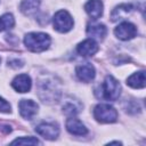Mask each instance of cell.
Masks as SVG:
<instances>
[{
    "label": "cell",
    "mask_w": 146,
    "mask_h": 146,
    "mask_svg": "<svg viewBox=\"0 0 146 146\" xmlns=\"http://www.w3.org/2000/svg\"><path fill=\"white\" fill-rule=\"evenodd\" d=\"M120 92H121V86L112 75H107L104 82L95 91L97 98L108 102L116 100L120 96Z\"/></svg>",
    "instance_id": "6da1fadb"
},
{
    "label": "cell",
    "mask_w": 146,
    "mask_h": 146,
    "mask_svg": "<svg viewBox=\"0 0 146 146\" xmlns=\"http://www.w3.org/2000/svg\"><path fill=\"white\" fill-rule=\"evenodd\" d=\"M50 36L46 33L41 32H32L27 33L24 36V43L26 48L33 52H41L50 46Z\"/></svg>",
    "instance_id": "7a4b0ae2"
},
{
    "label": "cell",
    "mask_w": 146,
    "mask_h": 146,
    "mask_svg": "<svg viewBox=\"0 0 146 146\" xmlns=\"http://www.w3.org/2000/svg\"><path fill=\"white\" fill-rule=\"evenodd\" d=\"M38 92H39V97L42 99V102H57L59 99V95L60 91L57 87V84L55 83V81L46 79V80H40L38 83Z\"/></svg>",
    "instance_id": "3957f363"
},
{
    "label": "cell",
    "mask_w": 146,
    "mask_h": 146,
    "mask_svg": "<svg viewBox=\"0 0 146 146\" xmlns=\"http://www.w3.org/2000/svg\"><path fill=\"white\" fill-rule=\"evenodd\" d=\"M94 117L100 123H113L117 119V112L108 104H98L94 108Z\"/></svg>",
    "instance_id": "277c9868"
},
{
    "label": "cell",
    "mask_w": 146,
    "mask_h": 146,
    "mask_svg": "<svg viewBox=\"0 0 146 146\" xmlns=\"http://www.w3.org/2000/svg\"><path fill=\"white\" fill-rule=\"evenodd\" d=\"M52 24L56 31L60 33H65L73 27V18L66 10H59L54 15Z\"/></svg>",
    "instance_id": "5b68a950"
},
{
    "label": "cell",
    "mask_w": 146,
    "mask_h": 146,
    "mask_svg": "<svg viewBox=\"0 0 146 146\" xmlns=\"http://www.w3.org/2000/svg\"><path fill=\"white\" fill-rule=\"evenodd\" d=\"M114 34L116 35L117 39L127 41V40H130V39L136 36L137 27L132 23H130V22H122L121 24H119L115 27Z\"/></svg>",
    "instance_id": "8992f818"
},
{
    "label": "cell",
    "mask_w": 146,
    "mask_h": 146,
    "mask_svg": "<svg viewBox=\"0 0 146 146\" xmlns=\"http://www.w3.org/2000/svg\"><path fill=\"white\" fill-rule=\"evenodd\" d=\"M35 131L36 133H39L40 136H42L46 139L52 140L56 139L57 136L59 135V128L56 123H49V122H43L40 123L35 127Z\"/></svg>",
    "instance_id": "52a82bcc"
},
{
    "label": "cell",
    "mask_w": 146,
    "mask_h": 146,
    "mask_svg": "<svg viewBox=\"0 0 146 146\" xmlns=\"http://www.w3.org/2000/svg\"><path fill=\"white\" fill-rule=\"evenodd\" d=\"M38 104L31 99H22L18 103V110L21 115L26 119V120H31L38 112Z\"/></svg>",
    "instance_id": "ba28073f"
},
{
    "label": "cell",
    "mask_w": 146,
    "mask_h": 146,
    "mask_svg": "<svg viewBox=\"0 0 146 146\" xmlns=\"http://www.w3.org/2000/svg\"><path fill=\"white\" fill-rule=\"evenodd\" d=\"M75 73H76V76L79 78V80H81L83 82H90L96 75L95 67L90 63H84V64L78 65L75 68Z\"/></svg>",
    "instance_id": "9c48e42d"
},
{
    "label": "cell",
    "mask_w": 146,
    "mask_h": 146,
    "mask_svg": "<svg viewBox=\"0 0 146 146\" xmlns=\"http://www.w3.org/2000/svg\"><path fill=\"white\" fill-rule=\"evenodd\" d=\"M76 51L79 52V55H81L83 57H89V56L95 55L98 51V44L96 43L95 40L87 39L78 44Z\"/></svg>",
    "instance_id": "30bf717a"
},
{
    "label": "cell",
    "mask_w": 146,
    "mask_h": 146,
    "mask_svg": "<svg viewBox=\"0 0 146 146\" xmlns=\"http://www.w3.org/2000/svg\"><path fill=\"white\" fill-rule=\"evenodd\" d=\"M65 125H66L67 131L74 136H84L88 133V130L84 127V124L80 120H78L76 117L71 116L70 119H67Z\"/></svg>",
    "instance_id": "8fae6325"
},
{
    "label": "cell",
    "mask_w": 146,
    "mask_h": 146,
    "mask_svg": "<svg viewBox=\"0 0 146 146\" xmlns=\"http://www.w3.org/2000/svg\"><path fill=\"white\" fill-rule=\"evenodd\" d=\"M84 10L92 19H98L103 15V2L102 0H89L84 5Z\"/></svg>",
    "instance_id": "7c38bea8"
},
{
    "label": "cell",
    "mask_w": 146,
    "mask_h": 146,
    "mask_svg": "<svg viewBox=\"0 0 146 146\" xmlns=\"http://www.w3.org/2000/svg\"><path fill=\"white\" fill-rule=\"evenodd\" d=\"M87 34L90 36V39L92 40H104V38L107 34V29L104 24L97 23V24H90L87 27Z\"/></svg>",
    "instance_id": "4fadbf2b"
},
{
    "label": "cell",
    "mask_w": 146,
    "mask_h": 146,
    "mask_svg": "<svg viewBox=\"0 0 146 146\" xmlns=\"http://www.w3.org/2000/svg\"><path fill=\"white\" fill-rule=\"evenodd\" d=\"M31 78L27 74H19L11 82L13 88L18 92H27L31 89Z\"/></svg>",
    "instance_id": "5bb4252c"
},
{
    "label": "cell",
    "mask_w": 146,
    "mask_h": 146,
    "mask_svg": "<svg viewBox=\"0 0 146 146\" xmlns=\"http://www.w3.org/2000/svg\"><path fill=\"white\" fill-rule=\"evenodd\" d=\"M127 84L135 89H143L145 87V72L139 71L127 79Z\"/></svg>",
    "instance_id": "9a60e30c"
},
{
    "label": "cell",
    "mask_w": 146,
    "mask_h": 146,
    "mask_svg": "<svg viewBox=\"0 0 146 146\" xmlns=\"http://www.w3.org/2000/svg\"><path fill=\"white\" fill-rule=\"evenodd\" d=\"M40 6V0H23L21 3V10L25 15L34 14Z\"/></svg>",
    "instance_id": "2e32d148"
},
{
    "label": "cell",
    "mask_w": 146,
    "mask_h": 146,
    "mask_svg": "<svg viewBox=\"0 0 146 146\" xmlns=\"http://www.w3.org/2000/svg\"><path fill=\"white\" fill-rule=\"evenodd\" d=\"M132 10V5H127V3H124V5H120L119 7H116L113 11H112V14H111V19L113 21V22H115V21H117V19H121V17H122V14H127V13H129V11H131Z\"/></svg>",
    "instance_id": "e0dca14e"
},
{
    "label": "cell",
    "mask_w": 146,
    "mask_h": 146,
    "mask_svg": "<svg viewBox=\"0 0 146 146\" xmlns=\"http://www.w3.org/2000/svg\"><path fill=\"white\" fill-rule=\"evenodd\" d=\"M15 25V19L11 14H5L0 17V32L9 30Z\"/></svg>",
    "instance_id": "ac0fdd59"
},
{
    "label": "cell",
    "mask_w": 146,
    "mask_h": 146,
    "mask_svg": "<svg viewBox=\"0 0 146 146\" xmlns=\"http://www.w3.org/2000/svg\"><path fill=\"white\" fill-rule=\"evenodd\" d=\"M79 107L73 103V102H66L65 105L63 106V112L68 115V116H74L79 113Z\"/></svg>",
    "instance_id": "d6986e66"
},
{
    "label": "cell",
    "mask_w": 146,
    "mask_h": 146,
    "mask_svg": "<svg viewBox=\"0 0 146 146\" xmlns=\"http://www.w3.org/2000/svg\"><path fill=\"white\" fill-rule=\"evenodd\" d=\"M11 144H30V145H38L41 144L36 138L34 137H27V138H17L14 141H11Z\"/></svg>",
    "instance_id": "ffe728a7"
},
{
    "label": "cell",
    "mask_w": 146,
    "mask_h": 146,
    "mask_svg": "<svg viewBox=\"0 0 146 146\" xmlns=\"http://www.w3.org/2000/svg\"><path fill=\"white\" fill-rule=\"evenodd\" d=\"M0 112L2 113H9L10 112V105L8 102H6L2 97H0Z\"/></svg>",
    "instance_id": "44dd1931"
},
{
    "label": "cell",
    "mask_w": 146,
    "mask_h": 146,
    "mask_svg": "<svg viewBox=\"0 0 146 146\" xmlns=\"http://www.w3.org/2000/svg\"><path fill=\"white\" fill-rule=\"evenodd\" d=\"M11 131V127L3 122H0V133H9Z\"/></svg>",
    "instance_id": "7402d4cb"
}]
</instances>
